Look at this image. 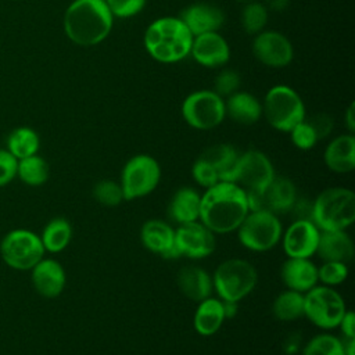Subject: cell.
<instances>
[{
	"label": "cell",
	"mask_w": 355,
	"mask_h": 355,
	"mask_svg": "<svg viewBox=\"0 0 355 355\" xmlns=\"http://www.w3.org/2000/svg\"><path fill=\"white\" fill-rule=\"evenodd\" d=\"M240 85H241V79H240V75L236 71L223 69L215 78V82H214V89L215 90L214 92L216 94H219L220 97H223V96L229 97L230 94H233L239 90Z\"/></svg>",
	"instance_id": "74e56055"
},
{
	"label": "cell",
	"mask_w": 355,
	"mask_h": 355,
	"mask_svg": "<svg viewBox=\"0 0 355 355\" xmlns=\"http://www.w3.org/2000/svg\"><path fill=\"white\" fill-rule=\"evenodd\" d=\"M191 176H193L194 182L204 189H208V187L216 184L218 182H220L215 169L201 158H197L196 162L193 164Z\"/></svg>",
	"instance_id": "f35d334b"
},
{
	"label": "cell",
	"mask_w": 355,
	"mask_h": 355,
	"mask_svg": "<svg viewBox=\"0 0 355 355\" xmlns=\"http://www.w3.org/2000/svg\"><path fill=\"white\" fill-rule=\"evenodd\" d=\"M326 166L334 173H349L355 169V136L345 133L334 137L323 153Z\"/></svg>",
	"instance_id": "44dd1931"
},
{
	"label": "cell",
	"mask_w": 355,
	"mask_h": 355,
	"mask_svg": "<svg viewBox=\"0 0 355 355\" xmlns=\"http://www.w3.org/2000/svg\"><path fill=\"white\" fill-rule=\"evenodd\" d=\"M17 162L7 150H0V187L8 184L17 176Z\"/></svg>",
	"instance_id": "b9f144b4"
},
{
	"label": "cell",
	"mask_w": 355,
	"mask_h": 355,
	"mask_svg": "<svg viewBox=\"0 0 355 355\" xmlns=\"http://www.w3.org/2000/svg\"><path fill=\"white\" fill-rule=\"evenodd\" d=\"M250 212L247 191L234 182H218L201 194L200 218L215 234L236 232Z\"/></svg>",
	"instance_id": "6da1fadb"
},
{
	"label": "cell",
	"mask_w": 355,
	"mask_h": 355,
	"mask_svg": "<svg viewBox=\"0 0 355 355\" xmlns=\"http://www.w3.org/2000/svg\"><path fill=\"white\" fill-rule=\"evenodd\" d=\"M176 283L180 293L194 302H200L211 297L214 291L211 275L197 265H186L180 268Z\"/></svg>",
	"instance_id": "603a6c76"
},
{
	"label": "cell",
	"mask_w": 355,
	"mask_h": 355,
	"mask_svg": "<svg viewBox=\"0 0 355 355\" xmlns=\"http://www.w3.org/2000/svg\"><path fill=\"white\" fill-rule=\"evenodd\" d=\"M263 6L273 11H283L288 6V0H265Z\"/></svg>",
	"instance_id": "7dc6e473"
},
{
	"label": "cell",
	"mask_w": 355,
	"mask_h": 355,
	"mask_svg": "<svg viewBox=\"0 0 355 355\" xmlns=\"http://www.w3.org/2000/svg\"><path fill=\"white\" fill-rule=\"evenodd\" d=\"M211 277L219 300L240 302L255 288L258 272L243 258H229L216 266Z\"/></svg>",
	"instance_id": "5b68a950"
},
{
	"label": "cell",
	"mask_w": 355,
	"mask_h": 355,
	"mask_svg": "<svg viewBox=\"0 0 355 355\" xmlns=\"http://www.w3.org/2000/svg\"><path fill=\"white\" fill-rule=\"evenodd\" d=\"M275 176L273 164L265 153L251 148L239 154L234 183L244 190H262Z\"/></svg>",
	"instance_id": "4fadbf2b"
},
{
	"label": "cell",
	"mask_w": 355,
	"mask_h": 355,
	"mask_svg": "<svg viewBox=\"0 0 355 355\" xmlns=\"http://www.w3.org/2000/svg\"><path fill=\"white\" fill-rule=\"evenodd\" d=\"M288 133L293 144L300 150H311L318 143L316 133L306 119L297 123Z\"/></svg>",
	"instance_id": "8d00e7d4"
},
{
	"label": "cell",
	"mask_w": 355,
	"mask_h": 355,
	"mask_svg": "<svg viewBox=\"0 0 355 355\" xmlns=\"http://www.w3.org/2000/svg\"><path fill=\"white\" fill-rule=\"evenodd\" d=\"M243 29L250 35H257L263 31L268 22V8L263 3L250 1L244 4L240 15Z\"/></svg>",
	"instance_id": "836d02e7"
},
{
	"label": "cell",
	"mask_w": 355,
	"mask_h": 355,
	"mask_svg": "<svg viewBox=\"0 0 355 355\" xmlns=\"http://www.w3.org/2000/svg\"><path fill=\"white\" fill-rule=\"evenodd\" d=\"M175 247L180 257L190 259L207 258L215 251V233L200 220L178 225L175 229Z\"/></svg>",
	"instance_id": "5bb4252c"
},
{
	"label": "cell",
	"mask_w": 355,
	"mask_h": 355,
	"mask_svg": "<svg viewBox=\"0 0 355 355\" xmlns=\"http://www.w3.org/2000/svg\"><path fill=\"white\" fill-rule=\"evenodd\" d=\"M72 239V226L65 218L51 219L43 229L40 240L44 247V251L49 252H61L68 247Z\"/></svg>",
	"instance_id": "f1b7e54d"
},
{
	"label": "cell",
	"mask_w": 355,
	"mask_h": 355,
	"mask_svg": "<svg viewBox=\"0 0 355 355\" xmlns=\"http://www.w3.org/2000/svg\"><path fill=\"white\" fill-rule=\"evenodd\" d=\"M345 311V301L334 287L316 284L304 294V316L319 329H336Z\"/></svg>",
	"instance_id": "ba28073f"
},
{
	"label": "cell",
	"mask_w": 355,
	"mask_h": 355,
	"mask_svg": "<svg viewBox=\"0 0 355 355\" xmlns=\"http://www.w3.org/2000/svg\"><path fill=\"white\" fill-rule=\"evenodd\" d=\"M302 355H344V341L333 334L320 333L305 344Z\"/></svg>",
	"instance_id": "d6a6232c"
},
{
	"label": "cell",
	"mask_w": 355,
	"mask_h": 355,
	"mask_svg": "<svg viewBox=\"0 0 355 355\" xmlns=\"http://www.w3.org/2000/svg\"><path fill=\"white\" fill-rule=\"evenodd\" d=\"M32 283L35 290L44 298L58 297L67 283V276L62 265L55 259L42 258L32 268Z\"/></svg>",
	"instance_id": "d6986e66"
},
{
	"label": "cell",
	"mask_w": 355,
	"mask_h": 355,
	"mask_svg": "<svg viewBox=\"0 0 355 355\" xmlns=\"http://www.w3.org/2000/svg\"><path fill=\"white\" fill-rule=\"evenodd\" d=\"M250 211H268L275 215L287 214L297 198L291 179L276 175L262 190H245Z\"/></svg>",
	"instance_id": "7c38bea8"
},
{
	"label": "cell",
	"mask_w": 355,
	"mask_h": 355,
	"mask_svg": "<svg viewBox=\"0 0 355 355\" xmlns=\"http://www.w3.org/2000/svg\"><path fill=\"white\" fill-rule=\"evenodd\" d=\"M348 277V265L336 261H323L318 268V283L329 287H336L344 283Z\"/></svg>",
	"instance_id": "d590c367"
},
{
	"label": "cell",
	"mask_w": 355,
	"mask_h": 355,
	"mask_svg": "<svg viewBox=\"0 0 355 355\" xmlns=\"http://www.w3.org/2000/svg\"><path fill=\"white\" fill-rule=\"evenodd\" d=\"M344 355H355V338H344Z\"/></svg>",
	"instance_id": "c3c4849f"
},
{
	"label": "cell",
	"mask_w": 355,
	"mask_h": 355,
	"mask_svg": "<svg viewBox=\"0 0 355 355\" xmlns=\"http://www.w3.org/2000/svg\"><path fill=\"white\" fill-rule=\"evenodd\" d=\"M198 158L208 162L219 176L220 182H234V171L239 158L237 150L226 143L205 148Z\"/></svg>",
	"instance_id": "83f0119b"
},
{
	"label": "cell",
	"mask_w": 355,
	"mask_h": 355,
	"mask_svg": "<svg viewBox=\"0 0 355 355\" xmlns=\"http://www.w3.org/2000/svg\"><path fill=\"white\" fill-rule=\"evenodd\" d=\"M112 21L104 0H75L65 10L64 32L78 46H96L110 35Z\"/></svg>",
	"instance_id": "7a4b0ae2"
},
{
	"label": "cell",
	"mask_w": 355,
	"mask_h": 355,
	"mask_svg": "<svg viewBox=\"0 0 355 355\" xmlns=\"http://www.w3.org/2000/svg\"><path fill=\"white\" fill-rule=\"evenodd\" d=\"M226 115L240 125H252L262 116V104L247 92H236L225 101Z\"/></svg>",
	"instance_id": "484cf974"
},
{
	"label": "cell",
	"mask_w": 355,
	"mask_h": 355,
	"mask_svg": "<svg viewBox=\"0 0 355 355\" xmlns=\"http://www.w3.org/2000/svg\"><path fill=\"white\" fill-rule=\"evenodd\" d=\"M190 54L200 65L218 68L229 61L230 47L222 35L218 32H208L193 37Z\"/></svg>",
	"instance_id": "e0dca14e"
},
{
	"label": "cell",
	"mask_w": 355,
	"mask_h": 355,
	"mask_svg": "<svg viewBox=\"0 0 355 355\" xmlns=\"http://www.w3.org/2000/svg\"><path fill=\"white\" fill-rule=\"evenodd\" d=\"M320 230L312 220H293L282 233V245L287 258H311L316 254Z\"/></svg>",
	"instance_id": "2e32d148"
},
{
	"label": "cell",
	"mask_w": 355,
	"mask_h": 355,
	"mask_svg": "<svg viewBox=\"0 0 355 355\" xmlns=\"http://www.w3.org/2000/svg\"><path fill=\"white\" fill-rule=\"evenodd\" d=\"M3 261L12 269H32L44 255L40 236L31 230L15 229L7 233L0 244Z\"/></svg>",
	"instance_id": "8fae6325"
},
{
	"label": "cell",
	"mask_w": 355,
	"mask_h": 355,
	"mask_svg": "<svg viewBox=\"0 0 355 355\" xmlns=\"http://www.w3.org/2000/svg\"><path fill=\"white\" fill-rule=\"evenodd\" d=\"M17 175L28 186H42L49 179V165L39 155H31L17 162Z\"/></svg>",
	"instance_id": "1f68e13d"
},
{
	"label": "cell",
	"mask_w": 355,
	"mask_h": 355,
	"mask_svg": "<svg viewBox=\"0 0 355 355\" xmlns=\"http://www.w3.org/2000/svg\"><path fill=\"white\" fill-rule=\"evenodd\" d=\"M236 232L243 247L254 252H266L280 243L283 226L272 212L250 211Z\"/></svg>",
	"instance_id": "52a82bcc"
},
{
	"label": "cell",
	"mask_w": 355,
	"mask_h": 355,
	"mask_svg": "<svg viewBox=\"0 0 355 355\" xmlns=\"http://www.w3.org/2000/svg\"><path fill=\"white\" fill-rule=\"evenodd\" d=\"M200 202L201 194L196 189L180 187L173 193L168 204V216L178 225L198 220Z\"/></svg>",
	"instance_id": "cb8c5ba5"
},
{
	"label": "cell",
	"mask_w": 355,
	"mask_h": 355,
	"mask_svg": "<svg viewBox=\"0 0 355 355\" xmlns=\"http://www.w3.org/2000/svg\"><path fill=\"white\" fill-rule=\"evenodd\" d=\"M39 136L31 128H17L7 137V151L17 159L35 155L39 150Z\"/></svg>",
	"instance_id": "4dcf8cb0"
},
{
	"label": "cell",
	"mask_w": 355,
	"mask_h": 355,
	"mask_svg": "<svg viewBox=\"0 0 355 355\" xmlns=\"http://www.w3.org/2000/svg\"><path fill=\"white\" fill-rule=\"evenodd\" d=\"M179 18L189 28L193 36L218 32L225 22L223 11L218 6L209 3L190 4L180 12Z\"/></svg>",
	"instance_id": "ac0fdd59"
},
{
	"label": "cell",
	"mask_w": 355,
	"mask_h": 355,
	"mask_svg": "<svg viewBox=\"0 0 355 355\" xmlns=\"http://www.w3.org/2000/svg\"><path fill=\"white\" fill-rule=\"evenodd\" d=\"M355 220V194L347 187H329L312 200V222L322 230H345Z\"/></svg>",
	"instance_id": "277c9868"
},
{
	"label": "cell",
	"mask_w": 355,
	"mask_h": 355,
	"mask_svg": "<svg viewBox=\"0 0 355 355\" xmlns=\"http://www.w3.org/2000/svg\"><path fill=\"white\" fill-rule=\"evenodd\" d=\"M140 241L146 250L162 257L175 244V229L161 219H148L141 225Z\"/></svg>",
	"instance_id": "d4e9b609"
},
{
	"label": "cell",
	"mask_w": 355,
	"mask_h": 355,
	"mask_svg": "<svg viewBox=\"0 0 355 355\" xmlns=\"http://www.w3.org/2000/svg\"><path fill=\"white\" fill-rule=\"evenodd\" d=\"M254 57L266 67L283 68L294 57V49L288 37L276 31H262L252 40Z\"/></svg>",
	"instance_id": "9a60e30c"
},
{
	"label": "cell",
	"mask_w": 355,
	"mask_h": 355,
	"mask_svg": "<svg viewBox=\"0 0 355 355\" xmlns=\"http://www.w3.org/2000/svg\"><path fill=\"white\" fill-rule=\"evenodd\" d=\"M280 279L288 290L305 294L318 284V266L311 258H287L280 268Z\"/></svg>",
	"instance_id": "ffe728a7"
},
{
	"label": "cell",
	"mask_w": 355,
	"mask_h": 355,
	"mask_svg": "<svg viewBox=\"0 0 355 355\" xmlns=\"http://www.w3.org/2000/svg\"><path fill=\"white\" fill-rule=\"evenodd\" d=\"M193 37L179 17H162L147 26L144 47L155 61L173 64L190 54Z\"/></svg>",
	"instance_id": "3957f363"
},
{
	"label": "cell",
	"mask_w": 355,
	"mask_h": 355,
	"mask_svg": "<svg viewBox=\"0 0 355 355\" xmlns=\"http://www.w3.org/2000/svg\"><path fill=\"white\" fill-rule=\"evenodd\" d=\"M262 115L273 129L288 133L297 123L305 119V105L293 87L276 85L265 94Z\"/></svg>",
	"instance_id": "8992f818"
},
{
	"label": "cell",
	"mask_w": 355,
	"mask_h": 355,
	"mask_svg": "<svg viewBox=\"0 0 355 355\" xmlns=\"http://www.w3.org/2000/svg\"><path fill=\"white\" fill-rule=\"evenodd\" d=\"M344 121H345V126L348 129V133H352L355 132V104L351 103L345 111V115H344Z\"/></svg>",
	"instance_id": "f6af8a7d"
},
{
	"label": "cell",
	"mask_w": 355,
	"mask_h": 355,
	"mask_svg": "<svg viewBox=\"0 0 355 355\" xmlns=\"http://www.w3.org/2000/svg\"><path fill=\"white\" fill-rule=\"evenodd\" d=\"M237 3H240V4H247V3H250V1H254V0H236Z\"/></svg>",
	"instance_id": "681fc988"
},
{
	"label": "cell",
	"mask_w": 355,
	"mask_h": 355,
	"mask_svg": "<svg viewBox=\"0 0 355 355\" xmlns=\"http://www.w3.org/2000/svg\"><path fill=\"white\" fill-rule=\"evenodd\" d=\"M184 122L198 130H209L219 126L225 116V100L214 90H197L182 103Z\"/></svg>",
	"instance_id": "30bf717a"
},
{
	"label": "cell",
	"mask_w": 355,
	"mask_h": 355,
	"mask_svg": "<svg viewBox=\"0 0 355 355\" xmlns=\"http://www.w3.org/2000/svg\"><path fill=\"white\" fill-rule=\"evenodd\" d=\"M272 313L280 322H293L304 316V294L293 290L282 291L272 304Z\"/></svg>",
	"instance_id": "f546056e"
},
{
	"label": "cell",
	"mask_w": 355,
	"mask_h": 355,
	"mask_svg": "<svg viewBox=\"0 0 355 355\" xmlns=\"http://www.w3.org/2000/svg\"><path fill=\"white\" fill-rule=\"evenodd\" d=\"M107 7L110 8L112 17L129 18L139 14L147 0H104Z\"/></svg>",
	"instance_id": "ab89813d"
},
{
	"label": "cell",
	"mask_w": 355,
	"mask_h": 355,
	"mask_svg": "<svg viewBox=\"0 0 355 355\" xmlns=\"http://www.w3.org/2000/svg\"><path fill=\"white\" fill-rule=\"evenodd\" d=\"M161 180V166L148 154H137L126 161L119 184L126 201L139 200L153 193Z\"/></svg>",
	"instance_id": "9c48e42d"
},
{
	"label": "cell",
	"mask_w": 355,
	"mask_h": 355,
	"mask_svg": "<svg viewBox=\"0 0 355 355\" xmlns=\"http://www.w3.org/2000/svg\"><path fill=\"white\" fill-rule=\"evenodd\" d=\"M223 305V313L226 319H232L237 315L239 312V302H233V301H222Z\"/></svg>",
	"instance_id": "bcb514c9"
},
{
	"label": "cell",
	"mask_w": 355,
	"mask_h": 355,
	"mask_svg": "<svg viewBox=\"0 0 355 355\" xmlns=\"http://www.w3.org/2000/svg\"><path fill=\"white\" fill-rule=\"evenodd\" d=\"M305 119H306V118H305ZM306 122H308V123L312 126V129L315 130L318 140L326 139V137L331 133V130H333V128H334V121H333V118H331L329 114H326V112L313 114L309 119H306Z\"/></svg>",
	"instance_id": "60d3db41"
},
{
	"label": "cell",
	"mask_w": 355,
	"mask_h": 355,
	"mask_svg": "<svg viewBox=\"0 0 355 355\" xmlns=\"http://www.w3.org/2000/svg\"><path fill=\"white\" fill-rule=\"evenodd\" d=\"M355 247L351 236L345 230H322L316 254L323 261L349 263L354 258Z\"/></svg>",
	"instance_id": "7402d4cb"
},
{
	"label": "cell",
	"mask_w": 355,
	"mask_h": 355,
	"mask_svg": "<svg viewBox=\"0 0 355 355\" xmlns=\"http://www.w3.org/2000/svg\"><path fill=\"white\" fill-rule=\"evenodd\" d=\"M225 320L222 300L208 297L198 302L193 316V327L200 336L208 337L219 331Z\"/></svg>",
	"instance_id": "4316f807"
},
{
	"label": "cell",
	"mask_w": 355,
	"mask_h": 355,
	"mask_svg": "<svg viewBox=\"0 0 355 355\" xmlns=\"http://www.w3.org/2000/svg\"><path fill=\"white\" fill-rule=\"evenodd\" d=\"M337 327H340L344 338H355V313L347 309Z\"/></svg>",
	"instance_id": "ee69618b"
},
{
	"label": "cell",
	"mask_w": 355,
	"mask_h": 355,
	"mask_svg": "<svg viewBox=\"0 0 355 355\" xmlns=\"http://www.w3.org/2000/svg\"><path fill=\"white\" fill-rule=\"evenodd\" d=\"M93 198L104 205V207H118L125 198H123V193H122V187L119 184V182L111 180V179H103L98 180L92 190Z\"/></svg>",
	"instance_id": "e575fe53"
},
{
	"label": "cell",
	"mask_w": 355,
	"mask_h": 355,
	"mask_svg": "<svg viewBox=\"0 0 355 355\" xmlns=\"http://www.w3.org/2000/svg\"><path fill=\"white\" fill-rule=\"evenodd\" d=\"M288 212L293 215V220H312V201L297 197Z\"/></svg>",
	"instance_id": "7bdbcfd3"
}]
</instances>
